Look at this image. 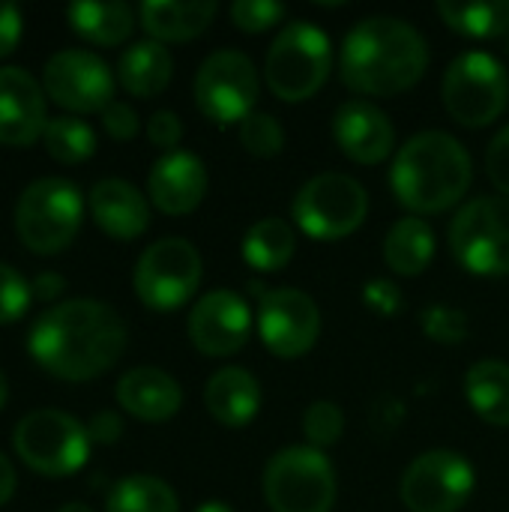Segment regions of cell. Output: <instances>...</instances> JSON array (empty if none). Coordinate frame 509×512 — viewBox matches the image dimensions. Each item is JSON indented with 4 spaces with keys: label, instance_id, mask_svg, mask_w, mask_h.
Listing matches in <instances>:
<instances>
[{
    "label": "cell",
    "instance_id": "1",
    "mask_svg": "<svg viewBox=\"0 0 509 512\" xmlns=\"http://www.w3.org/2000/svg\"><path fill=\"white\" fill-rule=\"evenodd\" d=\"M27 351L39 369L60 381H90L123 357L126 324L108 303L66 300L33 321Z\"/></svg>",
    "mask_w": 509,
    "mask_h": 512
},
{
    "label": "cell",
    "instance_id": "2",
    "mask_svg": "<svg viewBox=\"0 0 509 512\" xmlns=\"http://www.w3.org/2000/svg\"><path fill=\"white\" fill-rule=\"evenodd\" d=\"M429 69L423 33L396 15L357 21L339 51L342 84L357 96H399L420 84Z\"/></svg>",
    "mask_w": 509,
    "mask_h": 512
},
{
    "label": "cell",
    "instance_id": "3",
    "mask_svg": "<svg viewBox=\"0 0 509 512\" xmlns=\"http://www.w3.org/2000/svg\"><path fill=\"white\" fill-rule=\"evenodd\" d=\"M474 183L468 147L441 129L411 135L390 168V186L399 204L417 216H432L456 207Z\"/></svg>",
    "mask_w": 509,
    "mask_h": 512
},
{
    "label": "cell",
    "instance_id": "4",
    "mask_svg": "<svg viewBox=\"0 0 509 512\" xmlns=\"http://www.w3.org/2000/svg\"><path fill=\"white\" fill-rule=\"evenodd\" d=\"M330 72L333 42L318 24L306 18L285 24L264 57V81L270 93L282 102L312 99L327 84Z\"/></svg>",
    "mask_w": 509,
    "mask_h": 512
},
{
    "label": "cell",
    "instance_id": "5",
    "mask_svg": "<svg viewBox=\"0 0 509 512\" xmlns=\"http://www.w3.org/2000/svg\"><path fill=\"white\" fill-rule=\"evenodd\" d=\"M84 219V195L63 177L33 180L15 204V231L36 255L63 252Z\"/></svg>",
    "mask_w": 509,
    "mask_h": 512
},
{
    "label": "cell",
    "instance_id": "6",
    "mask_svg": "<svg viewBox=\"0 0 509 512\" xmlns=\"http://www.w3.org/2000/svg\"><path fill=\"white\" fill-rule=\"evenodd\" d=\"M369 213V192L360 180L342 171H324L306 180L294 201L291 219L294 225L321 243H336L351 237Z\"/></svg>",
    "mask_w": 509,
    "mask_h": 512
},
{
    "label": "cell",
    "instance_id": "7",
    "mask_svg": "<svg viewBox=\"0 0 509 512\" xmlns=\"http://www.w3.org/2000/svg\"><path fill=\"white\" fill-rule=\"evenodd\" d=\"M336 492L330 456L309 444L279 450L264 468V501L273 512H330Z\"/></svg>",
    "mask_w": 509,
    "mask_h": 512
},
{
    "label": "cell",
    "instance_id": "8",
    "mask_svg": "<svg viewBox=\"0 0 509 512\" xmlns=\"http://www.w3.org/2000/svg\"><path fill=\"white\" fill-rule=\"evenodd\" d=\"M441 96L459 126L483 129L507 111V69L489 51H465L447 66Z\"/></svg>",
    "mask_w": 509,
    "mask_h": 512
},
{
    "label": "cell",
    "instance_id": "9",
    "mask_svg": "<svg viewBox=\"0 0 509 512\" xmlns=\"http://www.w3.org/2000/svg\"><path fill=\"white\" fill-rule=\"evenodd\" d=\"M450 249L474 276H509V198L483 195L459 207L450 222Z\"/></svg>",
    "mask_w": 509,
    "mask_h": 512
},
{
    "label": "cell",
    "instance_id": "10",
    "mask_svg": "<svg viewBox=\"0 0 509 512\" xmlns=\"http://www.w3.org/2000/svg\"><path fill=\"white\" fill-rule=\"evenodd\" d=\"M90 435L75 417L42 408L27 417L12 432V447L18 459L42 477H69L87 465Z\"/></svg>",
    "mask_w": 509,
    "mask_h": 512
},
{
    "label": "cell",
    "instance_id": "11",
    "mask_svg": "<svg viewBox=\"0 0 509 512\" xmlns=\"http://www.w3.org/2000/svg\"><path fill=\"white\" fill-rule=\"evenodd\" d=\"M201 276V252L183 237H162L141 252L132 273V285L138 300L150 312L165 315L186 306L195 297Z\"/></svg>",
    "mask_w": 509,
    "mask_h": 512
},
{
    "label": "cell",
    "instance_id": "12",
    "mask_svg": "<svg viewBox=\"0 0 509 512\" xmlns=\"http://www.w3.org/2000/svg\"><path fill=\"white\" fill-rule=\"evenodd\" d=\"M195 105L219 126H240L258 105L261 75L249 54L219 48L195 72Z\"/></svg>",
    "mask_w": 509,
    "mask_h": 512
},
{
    "label": "cell",
    "instance_id": "13",
    "mask_svg": "<svg viewBox=\"0 0 509 512\" xmlns=\"http://www.w3.org/2000/svg\"><path fill=\"white\" fill-rule=\"evenodd\" d=\"M477 489V471L456 450H429L402 474V504L411 512H459Z\"/></svg>",
    "mask_w": 509,
    "mask_h": 512
},
{
    "label": "cell",
    "instance_id": "14",
    "mask_svg": "<svg viewBox=\"0 0 509 512\" xmlns=\"http://www.w3.org/2000/svg\"><path fill=\"white\" fill-rule=\"evenodd\" d=\"M261 345L279 360L306 357L321 336V309L300 288H273L258 297L255 312Z\"/></svg>",
    "mask_w": 509,
    "mask_h": 512
},
{
    "label": "cell",
    "instance_id": "15",
    "mask_svg": "<svg viewBox=\"0 0 509 512\" xmlns=\"http://www.w3.org/2000/svg\"><path fill=\"white\" fill-rule=\"evenodd\" d=\"M42 90L60 108L75 114H102L114 102V72L99 54L66 48L48 57L42 69Z\"/></svg>",
    "mask_w": 509,
    "mask_h": 512
},
{
    "label": "cell",
    "instance_id": "16",
    "mask_svg": "<svg viewBox=\"0 0 509 512\" xmlns=\"http://www.w3.org/2000/svg\"><path fill=\"white\" fill-rule=\"evenodd\" d=\"M186 330L189 342L204 357H234L252 336V309L237 291L219 288L192 306Z\"/></svg>",
    "mask_w": 509,
    "mask_h": 512
},
{
    "label": "cell",
    "instance_id": "17",
    "mask_svg": "<svg viewBox=\"0 0 509 512\" xmlns=\"http://www.w3.org/2000/svg\"><path fill=\"white\" fill-rule=\"evenodd\" d=\"M333 138L357 165H381L396 150L393 120L369 99H348L336 108Z\"/></svg>",
    "mask_w": 509,
    "mask_h": 512
},
{
    "label": "cell",
    "instance_id": "18",
    "mask_svg": "<svg viewBox=\"0 0 509 512\" xmlns=\"http://www.w3.org/2000/svg\"><path fill=\"white\" fill-rule=\"evenodd\" d=\"M45 90L21 66H0V144L30 147L45 132Z\"/></svg>",
    "mask_w": 509,
    "mask_h": 512
},
{
    "label": "cell",
    "instance_id": "19",
    "mask_svg": "<svg viewBox=\"0 0 509 512\" xmlns=\"http://www.w3.org/2000/svg\"><path fill=\"white\" fill-rule=\"evenodd\" d=\"M207 183L210 177L201 156L189 150H174L153 162L147 177V192L153 207L162 210L165 216H186L198 210V204L204 201Z\"/></svg>",
    "mask_w": 509,
    "mask_h": 512
},
{
    "label": "cell",
    "instance_id": "20",
    "mask_svg": "<svg viewBox=\"0 0 509 512\" xmlns=\"http://www.w3.org/2000/svg\"><path fill=\"white\" fill-rule=\"evenodd\" d=\"M87 207H90L93 222L111 240L129 243V240H138L150 228L147 198L132 183H126V180H117V177L99 180L90 189Z\"/></svg>",
    "mask_w": 509,
    "mask_h": 512
},
{
    "label": "cell",
    "instance_id": "21",
    "mask_svg": "<svg viewBox=\"0 0 509 512\" xmlns=\"http://www.w3.org/2000/svg\"><path fill=\"white\" fill-rule=\"evenodd\" d=\"M117 402L135 420L165 423L183 408V390L168 372L153 366H138L117 381Z\"/></svg>",
    "mask_w": 509,
    "mask_h": 512
},
{
    "label": "cell",
    "instance_id": "22",
    "mask_svg": "<svg viewBox=\"0 0 509 512\" xmlns=\"http://www.w3.org/2000/svg\"><path fill=\"white\" fill-rule=\"evenodd\" d=\"M261 402H264V393H261L258 378L240 366H225L213 372L204 387V405L210 417L222 423L225 429L249 426L261 411Z\"/></svg>",
    "mask_w": 509,
    "mask_h": 512
},
{
    "label": "cell",
    "instance_id": "23",
    "mask_svg": "<svg viewBox=\"0 0 509 512\" xmlns=\"http://www.w3.org/2000/svg\"><path fill=\"white\" fill-rule=\"evenodd\" d=\"M216 12L219 6L213 0H147L138 9V21L150 33V39L165 45L201 36L213 24Z\"/></svg>",
    "mask_w": 509,
    "mask_h": 512
},
{
    "label": "cell",
    "instance_id": "24",
    "mask_svg": "<svg viewBox=\"0 0 509 512\" xmlns=\"http://www.w3.org/2000/svg\"><path fill=\"white\" fill-rule=\"evenodd\" d=\"M171 75H174V57L156 39L132 42L117 60V78L123 90L138 99L159 96L171 84Z\"/></svg>",
    "mask_w": 509,
    "mask_h": 512
},
{
    "label": "cell",
    "instance_id": "25",
    "mask_svg": "<svg viewBox=\"0 0 509 512\" xmlns=\"http://www.w3.org/2000/svg\"><path fill=\"white\" fill-rule=\"evenodd\" d=\"M465 399L471 405V411L495 426V429H507L509 426V366L504 360L486 357L477 360L468 372H465Z\"/></svg>",
    "mask_w": 509,
    "mask_h": 512
},
{
    "label": "cell",
    "instance_id": "26",
    "mask_svg": "<svg viewBox=\"0 0 509 512\" xmlns=\"http://www.w3.org/2000/svg\"><path fill=\"white\" fill-rule=\"evenodd\" d=\"M435 258V231L423 216L399 219L384 240V261L399 276H420Z\"/></svg>",
    "mask_w": 509,
    "mask_h": 512
},
{
    "label": "cell",
    "instance_id": "27",
    "mask_svg": "<svg viewBox=\"0 0 509 512\" xmlns=\"http://www.w3.org/2000/svg\"><path fill=\"white\" fill-rule=\"evenodd\" d=\"M66 21L78 36H84L93 45H120L132 36L135 27V12L129 3L108 0V3H69L66 6Z\"/></svg>",
    "mask_w": 509,
    "mask_h": 512
},
{
    "label": "cell",
    "instance_id": "28",
    "mask_svg": "<svg viewBox=\"0 0 509 512\" xmlns=\"http://www.w3.org/2000/svg\"><path fill=\"white\" fill-rule=\"evenodd\" d=\"M240 252L255 273H279L291 264L297 252V234L291 222L279 216H267L243 234Z\"/></svg>",
    "mask_w": 509,
    "mask_h": 512
},
{
    "label": "cell",
    "instance_id": "29",
    "mask_svg": "<svg viewBox=\"0 0 509 512\" xmlns=\"http://www.w3.org/2000/svg\"><path fill=\"white\" fill-rule=\"evenodd\" d=\"M438 15L453 33H462L468 39H498L509 33V0H486V3L441 0Z\"/></svg>",
    "mask_w": 509,
    "mask_h": 512
},
{
    "label": "cell",
    "instance_id": "30",
    "mask_svg": "<svg viewBox=\"0 0 509 512\" xmlns=\"http://www.w3.org/2000/svg\"><path fill=\"white\" fill-rule=\"evenodd\" d=\"M105 512H180V501L165 480L132 474L117 480L105 501Z\"/></svg>",
    "mask_w": 509,
    "mask_h": 512
},
{
    "label": "cell",
    "instance_id": "31",
    "mask_svg": "<svg viewBox=\"0 0 509 512\" xmlns=\"http://www.w3.org/2000/svg\"><path fill=\"white\" fill-rule=\"evenodd\" d=\"M42 141H45V150L51 153V159H57L63 165L87 162L96 153V132L81 117H54V120H48V126L42 132Z\"/></svg>",
    "mask_w": 509,
    "mask_h": 512
},
{
    "label": "cell",
    "instance_id": "32",
    "mask_svg": "<svg viewBox=\"0 0 509 512\" xmlns=\"http://www.w3.org/2000/svg\"><path fill=\"white\" fill-rule=\"evenodd\" d=\"M240 144L246 153H252L258 159H273L285 150V129L276 114L252 111L240 123Z\"/></svg>",
    "mask_w": 509,
    "mask_h": 512
},
{
    "label": "cell",
    "instance_id": "33",
    "mask_svg": "<svg viewBox=\"0 0 509 512\" xmlns=\"http://www.w3.org/2000/svg\"><path fill=\"white\" fill-rule=\"evenodd\" d=\"M303 435L309 447L315 450H330L342 441L345 435V414L336 402L318 399L306 408L303 414Z\"/></svg>",
    "mask_w": 509,
    "mask_h": 512
},
{
    "label": "cell",
    "instance_id": "34",
    "mask_svg": "<svg viewBox=\"0 0 509 512\" xmlns=\"http://www.w3.org/2000/svg\"><path fill=\"white\" fill-rule=\"evenodd\" d=\"M420 327L438 345H462L468 339V333H471L468 315L459 306H450V303L426 306L423 315H420Z\"/></svg>",
    "mask_w": 509,
    "mask_h": 512
},
{
    "label": "cell",
    "instance_id": "35",
    "mask_svg": "<svg viewBox=\"0 0 509 512\" xmlns=\"http://www.w3.org/2000/svg\"><path fill=\"white\" fill-rule=\"evenodd\" d=\"M30 300H33L30 282L15 267L0 261V324H12L24 318V312L30 309Z\"/></svg>",
    "mask_w": 509,
    "mask_h": 512
},
{
    "label": "cell",
    "instance_id": "36",
    "mask_svg": "<svg viewBox=\"0 0 509 512\" xmlns=\"http://www.w3.org/2000/svg\"><path fill=\"white\" fill-rule=\"evenodd\" d=\"M285 18V6L276 0H237L231 6V21L243 33H264Z\"/></svg>",
    "mask_w": 509,
    "mask_h": 512
},
{
    "label": "cell",
    "instance_id": "37",
    "mask_svg": "<svg viewBox=\"0 0 509 512\" xmlns=\"http://www.w3.org/2000/svg\"><path fill=\"white\" fill-rule=\"evenodd\" d=\"M363 303L381 318H396L405 306V294L393 279L375 276L363 285Z\"/></svg>",
    "mask_w": 509,
    "mask_h": 512
},
{
    "label": "cell",
    "instance_id": "38",
    "mask_svg": "<svg viewBox=\"0 0 509 512\" xmlns=\"http://www.w3.org/2000/svg\"><path fill=\"white\" fill-rule=\"evenodd\" d=\"M486 174L492 186L509 198V126H504L486 150Z\"/></svg>",
    "mask_w": 509,
    "mask_h": 512
},
{
    "label": "cell",
    "instance_id": "39",
    "mask_svg": "<svg viewBox=\"0 0 509 512\" xmlns=\"http://www.w3.org/2000/svg\"><path fill=\"white\" fill-rule=\"evenodd\" d=\"M102 126H105V132H108L114 141H132V138L138 135V129H141V120H138V114H135L132 105L114 99V102L102 111Z\"/></svg>",
    "mask_w": 509,
    "mask_h": 512
},
{
    "label": "cell",
    "instance_id": "40",
    "mask_svg": "<svg viewBox=\"0 0 509 512\" xmlns=\"http://www.w3.org/2000/svg\"><path fill=\"white\" fill-rule=\"evenodd\" d=\"M147 138H150L153 147L174 153L177 144H180V138H183V120L174 111H156L147 120Z\"/></svg>",
    "mask_w": 509,
    "mask_h": 512
},
{
    "label": "cell",
    "instance_id": "41",
    "mask_svg": "<svg viewBox=\"0 0 509 512\" xmlns=\"http://www.w3.org/2000/svg\"><path fill=\"white\" fill-rule=\"evenodd\" d=\"M21 39V9L15 3H0V57H6Z\"/></svg>",
    "mask_w": 509,
    "mask_h": 512
},
{
    "label": "cell",
    "instance_id": "42",
    "mask_svg": "<svg viewBox=\"0 0 509 512\" xmlns=\"http://www.w3.org/2000/svg\"><path fill=\"white\" fill-rule=\"evenodd\" d=\"M87 435H90V441H96V444H114V441H120V435H123V420H120L114 411H99V414L90 420Z\"/></svg>",
    "mask_w": 509,
    "mask_h": 512
},
{
    "label": "cell",
    "instance_id": "43",
    "mask_svg": "<svg viewBox=\"0 0 509 512\" xmlns=\"http://www.w3.org/2000/svg\"><path fill=\"white\" fill-rule=\"evenodd\" d=\"M30 291H33L36 300H45V303H48V300H57V297L66 291V279H63L60 273H48V270H45V273H39V276L30 282Z\"/></svg>",
    "mask_w": 509,
    "mask_h": 512
},
{
    "label": "cell",
    "instance_id": "44",
    "mask_svg": "<svg viewBox=\"0 0 509 512\" xmlns=\"http://www.w3.org/2000/svg\"><path fill=\"white\" fill-rule=\"evenodd\" d=\"M15 483H18L15 468H12V462L0 453V507L9 504V498L15 495Z\"/></svg>",
    "mask_w": 509,
    "mask_h": 512
},
{
    "label": "cell",
    "instance_id": "45",
    "mask_svg": "<svg viewBox=\"0 0 509 512\" xmlns=\"http://www.w3.org/2000/svg\"><path fill=\"white\" fill-rule=\"evenodd\" d=\"M195 512H234V507L225 504V501H204Z\"/></svg>",
    "mask_w": 509,
    "mask_h": 512
},
{
    "label": "cell",
    "instance_id": "46",
    "mask_svg": "<svg viewBox=\"0 0 509 512\" xmlns=\"http://www.w3.org/2000/svg\"><path fill=\"white\" fill-rule=\"evenodd\" d=\"M6 399H9V384H6V375L0 372V411H3V405H6Z\"/></svg>",
    "mask_w": 509,
    "mask_h": 512
},
{
    "label": "cell",
    "instance_id": "47",
    "mask_svg": "<svg viewBox=\"0 0 509 512\" xmlns=\"http://www.w3.org/2000/svg\"><path fill=\"white\" fill-rule=\"evenodd\" d=\"M57 512H93L87 504H66V507H60Z\"/></svg>",
    "mask_w": 509,
    "mask_h": 512
}]
</instances>
